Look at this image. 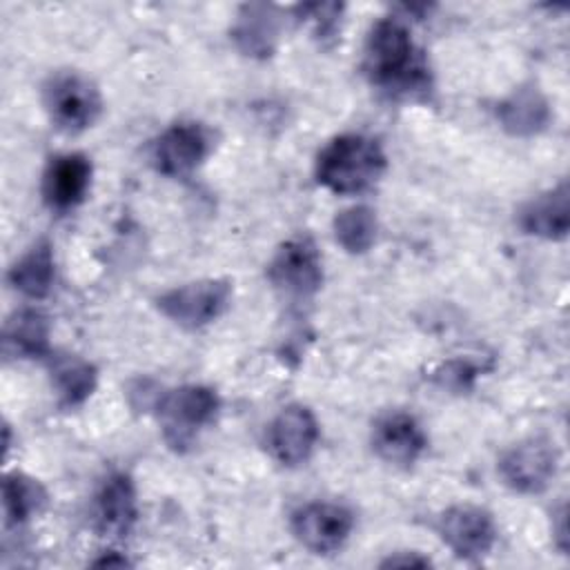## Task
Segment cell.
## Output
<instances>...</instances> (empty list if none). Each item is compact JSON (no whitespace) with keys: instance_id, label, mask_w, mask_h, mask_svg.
<instances>
[{"instance_id":"19","label":"cell","mask_w":570,"mask_h":570,"mask_svg":"<svg viewBox=\"0 0 570 570\" xmlns=\"http://www.w3.org/2000/svg\"><path fill=\"white\" fill-rule=\"evenodd\" d=\"M49 376L65 407L82 405L98 385L96 365L76 354H49Z\"/></svg>"},{"instance_id":"17","label":"cell","mask_w":570,"mask_h":570,"mask_svg":"<svg viewBox=\"0 0 570 570\" xmlns=\"http://www.w3.org/2000/svg\"><path fill=\"white\" fill-rule=\"evenodd\" d=\"M281 33L278 13L269 4H245L240 7L232 27L236 47L252 58H267L274 53Z\"/></svg>"},{"instance_id":"22","label":"cell","mask_w":570,"mask_h":570,"mask_svg":"<svg viewBox=\"0 0 570 570\" xmlns=\"http://www.w3.org/2000/svg\"><path fill=\"white\" fill-rule=\"evenodd\" d=\"M47 503L45 488L24 472H9L2 483V510L7 525L27 523Z\"/></svg>"},{"instance_id":"24","label":"cell","mask_w":570,"mask_h":570,"mask_svg":"<svg viewBox=\"0 0 570 570\" xmlns=\"http://www.w3.org/2000/svg\"><path fill=\"white\" fill-rule=\"evenodd\" d=\"M341 4H303L298 7L301 16H305L307 20L314 22V29L321 38L334 36L336 27H338V16H341Z\"/></svg>"},{"instance_id":"4","label":"cell","mask_w":570,"mask_h":570,"mask_svg":"<svg viewBox=\"0 0 570 570\" xmlns=\"http://www.w3.org/2000/svg\"><path fill=\"white\" fill-rule=\"evenodd\" d=\"M42 105L49 120L67 134L85 131L102 114L100 89L78 71H58L49 76L42 87Z\"/></svg>"},{"instance_id":"9","label":"cell","mask_w":570,"mask_h":570,"mask_svg":"<svg viewBox=\"0 0 570 570\" xmlns=\"http://www.w3.org/2000/svg\"><path fill=\"white\" fill-rule=\"evenodd\" d=\"M321 439V425L307 405H285L267 425L265 443L272 459L285 468L307 463Z\"/></svg>"},{"instance_id":"2","label":"cell","mask_w":570,"mask_h":570,"mask_svg":"<svg viewBox=\"0 0 570 570\" xmlns=\"http://www.w3.org/2000/svg\"><path fill=\"white\" fill-rule=\"evenodd\" d=\"M387 156L381 142L365 134H338L316 156L314 176L321 187L352 196L374 187L385 174Z\"/></svg>"},{"instance_id":"26","label":"cell","mask_w":570,"mask_h":570,"mask_svg":"<svg viewBox=\"0 0 570 570\" xmlns=\"http://www.w3.org/2000/svg\"><path fill=\"white\" fill-rule=\"evenodd\" d=\"M91 566H98V568H127V566H131V561L125 554H120L116 550H109L100 559L91 561Z\"/></svg>"},{"instance_id":"14","label":"cell","mask_w":570,"mask_h":570,"mask_svg":"<svg viewBox=\"0 0 570 570\" xmlns=\"http://www.w3.org/2000/svg\"><path fill=\"white\" fill-rule=\"evenodd\" d=\"M94 528L100 537L120 541L138 521V492L127 472H111L102 479L94 497Z\"/></svg>"},{"instance_id":"25","label":"cell","mask_w":570,"mask_h":570,"mask_svg":"<svg viewBox=\"0 0 570 570\" xmlns=\"http://www.w3.org/2000/svg\"><path fill=\"white\" fill-rule=\"evenodd\" d=\"M432 561L419 552H396L381 561V568H428Z\"/></svg>"},{"instance_id":"12","label":"cell","mask_w":570,"mask_h":570,"mask_svg":"<svg viewBox=\"0 0 570 570\" xmlns=\"http://www.w3.org/2000/svg\"><path fill=\"white\" fill-rule=\"evenodd\" d=\"M91 176L94 165L89 156L80 151H65L51 156L40 183L45 205L58 214L76 209L91 189Z\"/></svg>"},{"instance_id":"5","label":"cell","mask_w":570,"mask_h":570,"mask_svg":"<svg viewBox=\"0 0 570 570\" xmlns=\"http://www.w3.org/2000/svg\"><path fill=\"white\" fill-rule=\"evenodd\" d=\"M232 303V283L225 278H198L156 296L158 312L183 330H200L225 314Z\"/></svg>"},{"instance_id":"16","label":"cell","mask_w":570,"mask_h":570,"mask_svg":"<svg viewBox=\"0 0 570 570\" xmlns=\"http://www.w3.org/2000/svg\"><path fill=\"white\" fill-rule=\"evenodd\" d=\"M497 120L510 136H537L550 122V105L534 85H525L497 105Z\"/></svg>"},{"instance_id":"6","label":"cell","mask_w":570,"mask_h":570,"mask_svg":"<svg viewBox=\"0 0 570 570\" xmlns=\"http://www.w3.org/2000/svg\"><path fill=\"white\" fill-rule=\"evenodd\" d=\"M267 281L287 298H312L323 285V256L316 243L305 234L281 243L267 265Z\"/></svg>"},{"instance_id":"20","label":"cell","mask_w":570,"mask_h":570,"mask_svg":"<svg viewBox=\"0 0 570 570\" xmlns=\"http://www.w3.org/2000/svg\"><path fill=\"white\" fill-rule=\"evenodd\" d=\"M49 318L33 307L13 312L4 325V345L22 358H42L51 354Z\"/></svg>"},{"instance_id":"8","label":"cell","mask_w":570,"mask_h":570,"mask_svg":"<svg viewBox=\"0 0 570 570\" xmlns=\"http://www.w3.org/2000/svg\"><path fill=\"white\" fill-rule=\"evenodd\" d=\"M294 539L312 554L338 552L354 530V512L334 501H309L292 512Z\"/></svg>"},{"instance_id":"13","label":"cell","mask_w":570,"mask_h":570,"mask_svg":"<svg viewBox=\"0 0 570 570\" xmlns=\"http://www.w3.org/2000/svg\"><path fill=\"white\" fill-rule=\"evenodd\" d=\"M370 443L381 461L396 468H410L428 450V434L416 416L403 410H392L374 421Z\"/></svg>"},{"instance_id":"23","label":"cell","mask_w":570,"mask_h":570,"mask_svg":"<svg viewBox=\"0 0 570 570\" xmlns=\"http://www.w3.org/2000/svg\"><path fill=\"white\" fill-rule=\"evenodd\" d=\"M479 374V367L470 361H448L443 363L436 372H434V381L441 385V387H448V390H454V392H465L472 387L474 379Z\"/></svg>"},{"instance_id":"21","label":"cell","mask_w":570,"mask_h":570,"mask_svg":"<svg viewBox=\"0 0 570 570\" xmlns=\"http://www.w3.org/2000/svg\"><path fill=\"white\" fill-rule=\"evenodd\" d=\"M334 238L347 254H365L376 243L379 218L367 205H352L336 212L332 220Z\"/></svg>"},{"instance_id":"10","label":"cell","mask_w":570,"mask_h":570,"mask_svg":"<svg viewBox=\"0 0 570 570\" xmlns=\"http://www.w3.org/2000/svg\"><path fill=\"white\" fill-rule=\"evenodd\" d=\"M436 532L452 554L463 561H476L490 554L497 543V523L492 514L472 503H456L443 510L436 521Z\"/></svg>"},{"instance_id":"1","label":"cell","mask_w":570,"mask_h":570,"mask_svg":"<svg viewBox=\"0 0 570 570\" xmlns=\"http://www.w3.org/2000/svg\"><path fill=\"white\" fill-rule=\"evenodd\" d=\"M367 80L392 98H425L432 91V71L416 47L410 27L394 16L372 24L363 49Z\"/></svg>"},{"instance_id":"3","label":"cell","mask_w":570,"mask_h":570,"mask_svg":"<svg viewBox=\"0 0 570 570\" xmlns=\"http://www.w3.org/2000/svg\"><path fill=\"white\" fill-rule=\"evenodd\" d=\"M220 412V396L214 387L187 383L156 396V414L165 443L174 452H185L196 436L209 428Z\"/></svg>"},{"instance_id":"11","label":"cell","mask_w":570,"mask_h":570,"mask_svg":"<svg viewBox=\"0 0 570 570\" xmlns=\"http://www.w3.org/2000/svg\"><path fill=\"white\" fill-rule=\"evenodd\" d=\"M212 138L200 122L183 120L169 125L151 142V165L167 178L191 176L209 156Z\"/></svg>"},{"instance_id":"15","label":"cell","mask_w":570,"mask_h":570,"mask_svg":"<svg viewBox=\"0 0 570 570\" xmlns=\"http://www.w3.org/2000/svg\"><path fill=\"white\" fill-rule=\"evenodd\" d=\"M525 234L543 240H563L570 229V187L566 180L530 198L519 212Z\"/></svg>"},{"instance_id":"18","label":"cell","mask_w":570,"mask_h":570,"mask_svg":"<svg viewBox=\"0 0 570 570\" xmlns=\"http://www.w3.org/2000/svg\"><path fill=\"white\" fill-rule=\"evenodd\" d=\"M9 285L27 298L40 301L49 296L56 281V256L49 240H36L11 267Z\"/></svg>"},{"instance_id":"7","label":"cell","mask_w":570,"mask_h":570,"mask_svg":"<svg viewBox=\"0 0 570 570\" xmlns=\"http://www.w3.org/2000/svg\"><path fill=\"white\" fill-rule=\"evenodd\" d=\"M559 470V450L554 441L546 436H530L525 441L508 448L499 463L497 472L512 492L519 494H539L543 492Z\"/></svg>"}]
</instances>
